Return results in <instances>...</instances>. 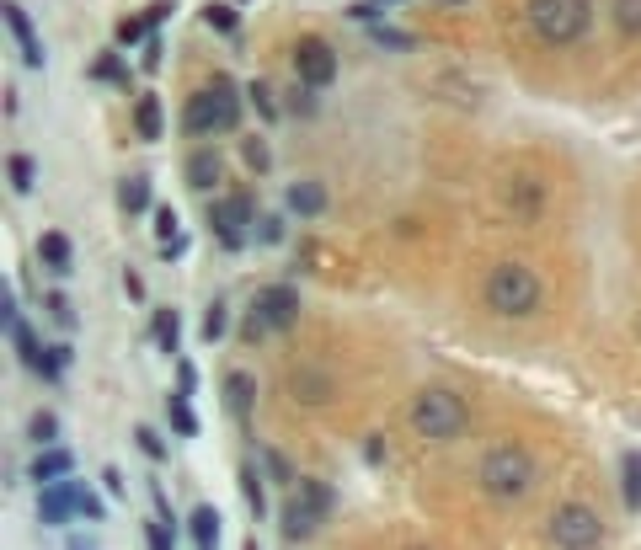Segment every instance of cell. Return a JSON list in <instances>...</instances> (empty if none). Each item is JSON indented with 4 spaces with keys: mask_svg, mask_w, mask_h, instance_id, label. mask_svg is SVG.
Wrapping results in <instances>:
<instances>
[{
    "mask_svg": "<svg viewBox=\"0 0 641 550\" xmlns=\"http://www.w3.org/2000/svg\"><path fill=\"white\" fill-rule=\"evenodd\" d=\"M182 251H188V236H171V240H160V257H166V262H171V257H182Z\"/></svg>",
    "mask_w": 641,
    "mask_h": 550,
    "instance_id": "7bdbcfd3",
    "label": "cell"
},
{
    "mask_svg": "<svg viewBox=\"0 0 641 550\" xmlns=\"http://www.w3.org/2000/svg\"><path fill=\"white\" fill-rule=\"evenodd\" d=\"M188 535H193V545H214V540H219V513H214V508H193Z\"/></svg>",
    "mask_w": 641,
    "mask_h": 550,
    "instance_id": "d6986e66",
    "label": "cell"
},
{
    "mask_svg": "<svg viewBox=\"0 0 641 550\" xmlns=\"http://www.w3.org/2000/svg\"><path fill=\"white\" fill-rule=\"evenodd\" d=\"M5 171H11V188H16V193H33V177H38V160L33 156H11Z\"/></svg>",
    "mask_w": 641,
    "mask_h": 550,
    "instance_id": "d4e9b609",
    "label": "cell"
},
{
    "mask_svg": "<svg viewBox=\"0 0 641 550\" xmlns=\"http://www.w3.org/2000/svg\"><path fill=\"white\" fill-rule=\"evenodd\" d=\"M145 540L156 550H171L177 545V529H171V518H156V524H145Z\"/></svg>",
    "mask_w": 641,
    "mask_h": 550,
    "instance_id": "4dcf8cb0",
    "label": "cell"
},
{
    "mask_svg": "<svg viewBox=\"0 0 641 550\" xmlns=\"http://www.w3.org/2000/svg\"><path fill=\"white\" fill-rule=\"evenodd\" d=\"M626 508L641 513V454H626Z\"/></svg>",
    "mask_w": 641,
    "mask_h": 550,
    "instance_id": "83f0119b",
    "label": "cell"
},
{
    "mask_svg": "<svg viewBox=\"0 0 641 550\" xmlns=\"http://www.w3.org/2000/svg\"><path fill=\"white\" fill-rule=\"evenodd\" d=\"M43 262H48V268H54V273H70V240L59 236V230H48V236H43Z\"/></svg>",
    "mask_w": 641,
    "mask_h": 550,
    "instance_id": "7402d4cb",
    "label": "cell"
},
{
    "mask_svg": "<svg viewBox=\"0 0 641 550\" xmlns=\"http://www.w3.org/2000/svg\"><path fill=\"white\" fill-rule=\"evenodd\" d=\"M508 203L519 209L524 219H534V214H540V188H534V177H514V188H508Z\"/></svg>",
    "mask_w": 641,
    "mask_h": 550,
    "instance_id": "e0dca14e",
    "label": "cell"
},
{
    "mask_svg": "<svg viewBox=\"0 0 641 550\" xmlns=\"http://www.w3.org/2000/svg\"><path fill=\"white\" fill-rule=\"evenodd\" d=\"M0 16H5V27L16 33V43H22V59L38 70V65H43V43H38V33H33V22H27V11H22V5H0Z\"/></svg>",
    "mask_w": 641,
    "mask_h": 550,
    "instance_id": "7c38bea8",
    "label": "cell"
},
{
    "mask_svg": "<svg viewBox=\"0 0 641 550\" xmlns=\"http://www.w3.org/2000/svg\"><path fill=\"white\" fill-rule=\"evenodd\" d=\"M406 417H412V433H422V438H460L465 423H471V406L454 391H439V385H433V391L412 395Z\"/></svg>",
    "mask_w": 641,
    "mask_h": 550,
    "instance_id": "277c9868",
    "label": "cell"
},
{
    "mask_svg": "<svg viewBox=\"0 0 641 550\" xmlns=\"http://www.w3.org/2000/svg\"><path fill=\"white\" fill-rule=\"evenodd\" d=\"M289 209H294V214H305V219H310V214H320V209H326L320 182H294V188H289Z\"/></svg>",
    "mask_w": 641,
    "mask_h": 550,
    "instance_id": "9a60e30c",
    "label": "cell"
},
{
    "mask_svg": "<svg viewBox=\"0 0 641 550\" xmlns=\"http://www.w3.org/2000/svg\"><path fill=\"white\" fill-rule=\"evenodd\" d=\"M150 331H156V342L171 353L177 342H182V315L177 311H156V321H150Z\"/></svg>",
    "mask_w": 641,
    "mask_h": 550,
    "instance_id": "44dd1931",
    "label": "cell"
},
{
    "mask_svg": "<svg viewBox=\"0 0 641 550\" xmlns=\"http://www.w3.org/2000/svg\"><path fill=\"white\" fill-rule=\"evenodd\" d=\"M262 460H268V471H273V481H294V475H289V465H283V460L273 454V449H262Z\"/></svg>",
    "mask_w": 641,
    "mask_h": 550,
    "instance_id": "b9f144b4",
    "label": "cell"
},
{
    "mask_svg": "<svg viewBox=\"0 0 641 550\" xmlns=\"http://www.w3.org/2000/svg\"><path fill=\"white\" fill-rule=\"evenodd\" d=\"M134 433H139V449H145L150 460H166V443L156 438V428H134Z\"/></svg>",
    "mask_w": 641,
    "mask_h": 550,
    "instance_id": "74e56055",
    "label": "cell"
},
{
    "mask_svg": "<svg viewBox=\"0 0 641 550\" xmlns=\"http://www.w3.org/2000/svg\"><path fill=\"white\" fill-rule=\"evenodd\" d=\"M363 454H369V460L380 465V460H385V438H369V443H363Z\"/></svg>",
    "mask_w": 641,
    "mask_h": 550,
    "instance_id": "bcb514c9",
    "label": "cell"
},
{
    "mask_svg": "<svg viewBox=\"0 0 641 550\" xmlns=\"http://www.w3.org/2000/svg\"><path fill=\"white\" fill-rule=\"evenodd\" d=\"M615 27L626 38H641V0H615Z\"/></svg>",
    "mask_w": 641,
    "mask_h": 550,
    "instance_id": "4316f807",
    "label": "cell"
},
{
    "mask_svg": "<svg viewBox=\"0 0 641 550\" xmlns=\"http://www.w3.org/2000/svg\"><path fill=\"white\" fill-rule=\"evenodd\" d=\"M353 16H359V22H380V0H359Z\"/></svg>",
    "mask_w": 641,
    "mask_h": 550,
    "instance_id": "ee69618b",
    "label": "cell"
},
{
    "mask_svg": "<svg viewBox=\"0 0 641 550\" xmlns=\"http://www.w3.org/2000/svg\"><path fill=\"white\" fill-rule=\"evenodd\" d=\"M38 518L43 524H70L76 513V481H43L38 486Z\"/></svg>",
    "mask_w": 641,
    "mask_h": 550,
    "instance_id": "8fae6325",
    "label": "cell"
},
{
    "mask_svg": "<svg viewBox=\"0 0 641 550\" xmlns=\"http://www.w3.org/2000/svg\"><path fill=\"white\" fill-rule=\"evenodd\" d=\"M134 128H139V139H160V102L156 97H139L134 102Z\"/></svg>",
    "mask_w": 641,
    "mask_h": 550,
    "instance_id": "ffe728a7",
    "label": "cell"
},
{
    "mask_svg": "<svg viewBox=\"0 0 641 550\" xmlns=\"http://www.w3.org/2000/svg\"><path fill=\"white\" fill-rule=\"evenodd\" d=\"M209 225H214L219 246H230V251H236L240 240H246V225H257V203H251V193L219 198V203L209 209Z\"/></svg>",
    "mask_w": 641,
    "mask_h": 550,
    "instance_id": "ba28073f",
    "label": "cell"
},
{
    "mask_svg": "<svg viewBox=\"0 0 641 550\" xmlns=\"http://www.w3.org/2000/svg\"><path fill=\"white\" fill-rule=\"evenodd\" d=\"M251 315H257L268 331H289V326L300 321V294H294L289 283H273V289H262V294H257Z\"/></svg>",
    "mask_w": 641,
    "mask_h": 550,
    "instance_id": "30bf717a",
    "label": "cell"
},
{
    "mask_svg": "<svg viewBox=\"0 0 641 550\" xmlns=\"http://www.w3.org/2000/svg\"><path fill=\"white\" fill-rule=\"evenodd\" d=\"M156 230H160V240L182 236V230H177V209H156Z\"/></svg>",
    "mask_w": 641,
    "mask_h": 550,
    "instance_id": "ab89813d",
    "label": "cell"
},
{
    "mask_svg": "<svg viewBox=\"0 0 641 550\" xmlns=\"http://www.w3.org/2000/svg\"><path fill=\"white\" fill-rule=\"evenodd\" d=\"M145 27H150L145 16H123V22H118V43H123V48H128V43H139V38H145Z\"/></svg>",
    "mask_w": 641,
    "mask_h": 550,
    "instance_id": "d590c367",
    "label": "cell"
},
{
    "mask_svg": "<svg viewBox=\"0 0 641 550\" xmlns=\"http://www.w3.org/2000/svg\"><path fill=\"white\" fill-rule=\"evenodd\" d=\"M240 492H246V503H251V513L262 518V508H268V492H262V481H257V465H251V460L240 465Z\"/></svg>",
    "mask_w": 641,
    "mask_h": 550,
    "instance_id": "484cf974",
    "label": "cell"
},
{
    "mask_svg": "<svg viewBox=\"0 0 641 550\" xmlns=\"http://www.w3.org/2000/svg\"><path fill=\"white\" fill-rule=\"evenodd\" d=\"M70 465H76V460H70V454H65V449H48V454H38V460H33V481H65V475H70Z\"/></svg>",
    "mask_w": 641,
    "mask_h": 550,
    "instance_id": "2e32d148",
    "label": "cell"
},
{
    "mask_svg": "<svg viewBox=\"0 0 641 550\" xmlns=\"http://www.w3.org/2000/svg\"><path fill=\"white\" fill-rule=\"evenodd\" d=\"M76 513L86 518V524H97V518H107V508H102V497L91 492V486H80L76 481Z\"/></svg>",
    "mask_w": 641,
    "mask_h": 550,
    "instance_id": "f1b7e54d",
    "label": "cell"
},
{
    "mask_svg": "<svg viewBox=\"0 0 641 550\" xmlns=\"http://www.w3.org/2000/svg\"><path fill=\"white\" fill-rule=\"evenodd\" d=\"M369 38L385 43V48H412V38H406V33H396V27H385V22H369Z\"/></svg>",
    "mask_w": 641,
    "mask_h": 550,
    "instance_id": "836d02e7",
    "label": "cell"
},
{
    "mask_svg": "<svg viewBox=\"0 0 641 550\" xmlns=\"http://www.w3.org/2000/svg\"><path fill=\"white\" fill-rule=\"evenodd\" d=\"M102 486H107V492L118 497V492H123V475H118V471H102Z\"/></svg>",
    "mask_w": 641,
    "mask_h": 550,
    "instance_id": "7dc6e473",
    "label": "cell"
},
{
    "mask_svg": "<svg viewBox=\"0 0 641 550\" xmlns=\"http://www.w3.org/2000/svg\"><path fill=\"white\" fill-rule=\"evenodd\" d=\"M225 401H230V412H236V423H251V401H257V380L251 374H230L225 380Z\"/></svg>",
    "mask_w": 641,
    "mask_h": 550,
    "instance_id": "5bb4252c",
    "label": "cell"
},
{
    "mask_svg": "<svg viewBox=\"0 0 641 550\" xmlns=\"http://www.w3.org/2000/svg\"><path fill=\"white\" fill-rule=\"evenodd\" d=\"M219 177H225V160H219V150H209V145H203V150H193V156H188V182H193V188H203V193H209Z\"/></svg>",
    "mask_w": 641,
    "mask_h": 550,
    "instance_id": "4fadbf2b",
    "label": "cell"
},
{
    "mask_svg": "<svg viewBox=\"0 0 641 550\" xmlns=\"http://www.w3.org/2000/svg\"><path fill=\"white\" fill-rule=\"evenodd\" d=\"M43 305H48V311L59 315V321H65V326H70V321H76V311H70V300H65V294H48V300H43Z\"/></svg>",
    "mask_w": 641,
    "mask_h": 550,
    "instance_id": "60d3db41",
    "label": "cell"
},
{
    "mask_svg": "<svg viewBox=\"0 0 641 550\" xmlns=\"http://www.w3.org/2000/svg\"><path fill=\"white\" fill-rule=\"evenodd\" d=\"M177 380H182V395H193V385H198V369H193V363H182V369H177Z\"/></svg>",
    "mask_w": 641,
    "mask_h": 550,
    "instance_id": "f6af8a7d",
    "label": "cell"
},
{
    "mask_svg": "<svg viewBox=\"0 0 641 550\" xmlns=\"http://www.w3.org/2000/svg\"><path fill=\"white\" fill-rule=\"evenodd\" d=\"M326 513H331V486L326 481H300L289 508H283V540H310Z\"/></svg>",
    "mask_w": 641,
    "mask_h": 550,
    "instance_id": "8992f818",
    "label": "cell"
},
{
    "mask_svg": "<svg viewBox=\"0 0 641 550\" xmlns=\"http://www.w3.org/2000/svg\"><path fill=\"white\" fill-rule=\"evenodd\" d=\"M545 540H551V545H572V550L599 545V540H604V518L594 508H583V503H566V508L551 513Z\"/></svg>",
    "mask_w": 641,
    "mask_h": 550,
    "instance_id": "52a82bcc",
    "label": "cell"
},
{
    "mask_svg": "<svg viewBox=\"0 0 641 550\" xmlns=\"http://www.w3.org/2000/svg\"><path fill=\"white\" fill-rule=\"evenodd\" d=\"M481 492L486 497H497V503H519V497H529L534 492V460L524 454V449H514V443H503V449H492L486 460H481Z\"/></svg>",
    "mask_w": 641,
    "mask_h": 550,
    "instance_id": "3957f363",
    "label": "cell"
},
{
    "mask_svg": "<svg viewBox=\"0 0 641 550\" xmlns=\"http://www.w3.org/2000/svg\"><path fill=\"white\" fill-rule=\"evenodd\" d=\"M594 22V0H529V27L540 43H577Z\"/></svg>",
    "mask_w": 641,
    "mask_h": 550,
    "instance_id": "5b68a950",
    "label": "cell"
},
{
    "mask_svg": "<svg viewBox=\"0 0 641 550\" xmlns=\"http://www.w3.org/2000/svg\"><path fill=\"white\" fill-rule=\"evenodd\" d=\"M118 203L128 209V214H139V209H150V177H123V188H118Z\"/></svg>",
    "mask_w": 641,
    "mask_h": 550,
    "instance_id": "ac0fdd59",
    "label": "cell"
},
{
    "mask_svg": "<svg viewBox=\"0 0 641 550\" xmlns=\"http://www.w3.org/2000/svg\"><path fill=\"white\" fill-rule=\"evenodd\" d=\"M91 76H97V80H128V76H123V65L113 59V54H107V59H97V65H91Z\"/></svg>",
    "mask_w": 641,
    "mask_h": 550,
    "instance_id": "f35d334b",
    "label": "cell"
},
{
    "mask_svg": "<svg viewBox=\"0 0 641 550\" xmlns=\"http://www.w3.org/2000/svg\"><path fill=\"white\" fill-rule=\"evenodd\" d=\"M481 300H486V311L503 315V321H524V315L540 311L545 289H540V278L529 273L524 262H497V268L486 273V289H481Z\"/></svg>",
    "mask_w": 641,
    "mask_h": 550,
    "instance_id": "7a4b0ae2",
    "label": "cell"
},
{
    "mask_svg": "<svg viewBox=\"0 0 641 550\" xmlns=\"http://www.w3.org/2000/svg\"><path fill=\"white\" fill-rule=\"evenodd\" d=\"M268 145H262V139H246V166H251V171H268Z\"/></svg>",
    "mask_w": 641,
    "mask_h": 550,
    "instance_id": "8d00e7d4",
    "label": "cell"
},
{
    "mask_svg": "<svg viewBox=\"0 0 641 550\" xmlns=\"http://www.w3.org/2000/svg\"><path fill=\"white\" fill-rule=\"evenodd\" d=\"M203 22H209L214 33H236V11H230V5H209V11H203Z\"/></svg>",
    "mask_w": 641,
    "mask_h": 550,
    "instance_id": "e575fe53",
    "label": "cell"
},
{
    "mask_svg": "<svg viewBox=\"0 0 641 550\" xmlns=\"http://www.w3.org/2000/svg\"><path fill=\"white\" fill-rule=\"evenodd\" d=\"M236 123H240V97L225 76H214L209 86H198V91L188 97V107H182V134H193V139L230 134Z\"/></svg>",
    "mask_w": 641,
    "mask_h": 550,
    "instance_id": "6da1fadb",
    "label": "cell"
},
{
    "mask_svg": "<svg viewBox=\"0 0 641 550\" xmlns=\"http://www.w3.org/2000/svg\"><path fill=\"white\" fill-rule=\"evenodd\" d=\"M225 326H230L225 305H209V315H203V337H209V342H219V337H225Z\"/></svg>",
    "mask_w": 641,
    "mask_h": 550,
    "instance_id": "d6a6232c",
    "label": "cell"
},
{
    "mask_svg": "<svg viewBox=\"0 0 641 550\" xmlns=\"http://www.w3.org/2000/svg\"><path fill=\"white\" fill-rule=\"evenodd\" d=\"M27 433H33L38 443H54V438H59V417H54V412H38V417L27 423Z\"/></svg>",
    "mask_w": 641,
    "mask_h": 550,
    "instance_id": "1f68e13d",
    "label": "cell"
},
{
    "mask_svg": "<svg viewBox=\"0 0 641 550\" xmlns=\"http://www.w3.org/2000/svg\"><path fill=\"white\" fill-rule=\"evenodd\" d=\"M166 412H171V428L182 433V438H193V433H198V417H193V406H188V395H182V391L166 401Z\"/></svg>",
    "mask_w": 641,
    "mask_h": 550,
    "instance_id": "603a6c76",
    "label": "cell"
},
{
    "mask_svg": "<svg viewBox=\"0 0 641 550\" xmlns=\"http://www.w3.org/2000/svg\"><path fill=\"white\" fill-rule=\"evenodd\" d=\"M246 91H251V102H257V113H262V118H268V123L279 118V102H273V86H268V80H251Z\"/></svg>",
    "mask_w": 641,
    "mask_h": 550,
    "instance_id": "f546056e",
    "label": "cell"
},
{
    "mask_svg": "<svg viewBox=\"0 0 641 550\" xmlns=\"http://www.w3.org/2000/svg\"><path fill=\"white\" fill-rule=\"evenodd\" d=\"M294 76L305 80V86H331V76H337V48L326 38H300L294 43Z\"/></svg>",
    "mask_w": 641,
    "mask_h": 550,
    "instance_id": "9c48e42d",
    "label": "cell"
},
{
    "mask_svg": "<svg viewBox=\"0 0 641 550\" xmlns=\"http://www.w3.org/2000/svg\"><path fill=\"white\" fill-rule=\"evenodd\" d=\"M326 391H331L326 374H294V380H289V395H294V401H326Z\"/></svg>",
    "mask_w": 641,
    "mask_h": 550,
    "instance_id": "cb8c5ba5",
    "label": "cell"
}]
</instances>
